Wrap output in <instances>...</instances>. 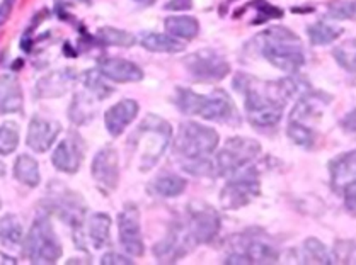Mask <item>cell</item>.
Listing matches in <instances>:
<instances>
[{"label":"cell","mask_w":356,"mask_h":265,"mask_svg":"<svg viewBox=\"0 0 356 265\" xmlns=\"http://www.w3.org/2000/svg\"><path fill=\"white\" fill-rule=\"evenodd\" d=\"M304 82L297 78H282L278 82H261L245 74L234 78L236 90L244 96L245 112L256 128H273L282 121L283 109L298 92Z\"/></svg>","instance_id":"1"},{"label":"cell","mask_w":356,"mask_h":265,"mask_svg":"<svg viewBox=\"0 0 356 265\" xmlns=\"http://www.w3.org/2000/svg\"><path fill=\"white\" fill-rule=\"evenodd\" d=\"M261 55L286 74H297L305 65L302 40L289 28H270L256 37Z\"/></svg>","instance_id":"2"},{"label":"cell","mask_w":356,"mask_h":265,"mask_svg":"<svg viewBox=\"0 0 356 265\" xmlns=\"http://www.w3.org/2000/svg\"><path fill=\"white\" fill-rule=\"evenodd\" d=\"M176 105L181 112L189 116H200L207 121H217L230 126L241 124V116L225 90H215L210 96L196 94L195 90L177 89L176 90Z\"/></svg>","instance_id":"3"},{"label":"cell","mask_w":356,"mask_h":265,"mask_svg":"<svg viewBox=\"0 0 356 265\" xmlns=\"http://www.w3.org/2000/svg\"><path fill=\"white\" fill-rule=\"evenodd\" d=\"M170 138H172V128L162 117L149 114L140 123V126L130 136L128 145L134 148V153L138 158V169L142 172H149L157 165L168 150Z\"/></svg>","instance_id":"4"},{"label":"cell","mask_w":356,"mask_h":265,"mask_svg":"<svg viewBox=\"0 0 356 265\" xmlns=\"http://www.w3.org/2000/svg\"><path fill=\"white\" fill-rule=\"evenodd\" d=\"M220 136L210 126H203L200 123H183L174 139V153L186 160H198L217 150Z\"/></svg>","instance_id":"5"},{"label":"cell","mask_w":356,"mask_h":265,"mask_svg":"<svg viewBox=\"0 0 356 265\" xmlns=\"http://www.w3.org/2000/svg\"><path fill=\"white\" fill-rule=\"evenodd\" d=\"M22 248L24 257L31 264H55L63 253L62 243L47 216L34 219L31 230L24 237Z\"/></svg>","instance_id":"6"},{"label":"cell","mask_w":356,"mask_h":265,"mask_svg":"<svg viewBox=\"0 0 356 265\" xmlns=\"http://www.w3.org/2000/svg\"><path fill=\"white\" fill-rule=\"evenodd\" d=\"M259 153L261 145L256 139L242 138V136L227 139L223 148L218 151L213 160L217 176H234L238 170L251 164L252 160H256Z\"/></svg>","instance_id":"7"},{"label":"cell","mask_w":356,"mask_h":265,"mask_svg":"<svg viewBox=\"0 0 356 265\" xmlns=\"http://www.w3.org/2000/svg\"><path fill=\"white\" fill-rule=\"evenodd\" d=\"M259 192L261 184L256 169L238 170L222 189L220 203L223 210H241L257 198Z\"/></svg>","instance_id":"8"},{"label":"cell","mask_w":356,"mask_h":265,"mask_svg":"<svg viewBox=\"0 0 356 265\" xmlns=\"http://www.w3.org/2000/svg\"><path fill=\"white\" fill-rule=\"evenodd\" d=\"M220 216L208 204H193L189 207L188 233L195 245H204L215 240L220 232Z\"/></svg>","instance_id":"9"},{"label":"cell","mask_w":356,"mask_h":265,"mask_svg":"<svg viewBox=\"0 0 356 265\" xmlns=\"http://www.w3.org/2000/svg\"><path fill=\"white\" fill-rule=\"evenodd\" d=\"M184 67L193 78L202 82H220L230 71V65L213 50H202L189 55Z\"/></svg>","instance_id":"10"},{"label":"cell","mask_w":356,"mask_h":265,"mask_svg":"<svg viewBox=\"0 0 356 265\" xmlns=\"http://www.w3.org/2000/svg\"><path fill=\"white\" fill-rule=\"evenodd\" d=\"M47 204L48 210L53 211L58 218H62L72 228H82V225H84L86 203L77 192H72L68 189L53 191L47 200Z\"/></svg>","instance_id":"11"},{"label":"cell","mask_w":356,"mask_h":265,"mask_svg":"<svg viewBox=\"0 0 356 265\" xmlns=\"http://www.w3.org/2000/svg\"><path fill=\"white\" fill-rule=\"evenodd\" d=\"M86 157V143L75 131H68L65 138L56 145L51 153V164L56 170L65 173H75L81 169Z\"/></svg>","instance_id":"12"},{"label":"cell","mask_w":356,"mask_h":265,"mask_svg":"<svg viewBox=\"0 0 356 265\" xmlns=\"http://www.w3.org/2000/svg\"><path fill=\"white\" fill-rule=\"evenodd\" d=\"M118 234L120 243L124 252L131 257H142L145 252L140 226V213L135 204H127L118 214Z\"/></svg>","instance_id":"13"},{"label":"cell","mask_w":356,"mask_h":265,"mask_svg":"<svg viewBox=\"0 0 356 265\" xmlns=\"http://www.w3.org/2000/svg\"><path fill=\"white\" fill-rule=\"evenodd\" d=\"M94 180L102 191L111 192L118 187L120 182V158L118 151L113 146H104L96 153L90 166Z\"/></svg>","instance_id":"14"},{"label":"cell","mask_w":356,"mask_h":265,"mask_svg":"<svg viewBox=\"0 0 356 265\" xmlns=\"http://www.w3.org/2000/svg\"><path fill=\"white\" fill-rule=\"evenodd\" d=\"M191 245L195 243H193L191 237H189L186 226L177 225L170 230L164 240L155 245L154 255L162 264H176V260L186 255Z\"/></svg>","instance_id":"15"},{"label":"cell","mask_w":356,"mask_h":265,"mask_svg":"<svg viewBox=\"0 0 356 265\" xmlns=\"http://www.w3.org/2000/svg\"><path fill=\"white\" fill-rule=\"evenodd\" d=\"M60 132H62V126H60L58 121H50L36 116L29 123L26 143L36 153H44V151L51 148V145L58 138Z\"/></svg>","instance_id":"16"},{"label":"cell","mask_w":356,"mask_h":265,"mask_svg":"<svg viewBox=\"0 0 356 265\" xmlns=\"http://www.w3.org/2000/svg\"><path fill=\"white\" fill-rule=\"evenodd\" d=\"M138 102L134 99H123L116 102V104L111 105L104 114L106 130H108V132L113 138H118V136L123 135L124 130L134 123L135 117L138 116Z\"/></svg>","instance_id":"17"},{"label":"cell","mask_w":356,"mask_h":265,"mask_svg":"<svg viewBox=\"0 0 356 265\" xmlns=\"http://www.w3.org/2000/svg\"><path fill=\"white\" fill-rule=\"evenodd\" d=\"M280 259L278 250L259 240H251L242 247V250L230 253L225 264H276Z\"/></svg>","instance_id":"18"},{"label":"cell","mask_w":356,"mask_h":265,"mask_svg":"<svg viewBox=\"0 0 356 265\" xmlns=\"http://www.w3.org/2000/svg\"><path fill=\"white\" fill-rule=\"evenodd\" d=\"M99 71L104 78L116 83H134L143 78L142 68L123 58H102L99 62Z\"/></svg>","instance_id":"19"},{"label":"cell","mask_w":356,"mask_h":265,"mask_svg":"<svg viewBox=\"0 0 356 265\" xmlns=\"http://www.w3.org/2000/svg\"><path fill=\"white\" fill-rule=\"evenodd\" d=\"M75 75L70 70H58L47 75L36 83V94L41 99H55L70 89Z\"/></svg>","instance_id":"20"},{"label":"cell","mask_w":356,"mask_h":265,"mask_svg":"<svg viewBox=\"0 0 356 265\" xmlns=\"http://www.w3.org/2000/svg\"><path fill=\"white\" fill-rule=\"evenodd\" d=\"M24 99H22L21 83L14 75L0 77V114L21 112Z\"/></svg>","instance_id":"21"},{"label":"cell","mask_w":356,"mask_h":265,"mask_svg":"<svg viewBox=\"0 0 356 265\" xmlns=\"http://www.w3.org/2000/svg\"><path fill=\"white\" fill-rule=\"evenodd\" d=\"M329 172L334 189L344 187L351 180H356V150L339 155L329 162Z\"/></svg>","instance_id":"22"},{"label":"cell","mask_w":356,"mask_h":265,"mask_svg":"<svg viewBox=\"0 0 356 265\" xmlns=\"http://www.w3.org/2000/svg\"><path fill=\"white\" fill-rule=\"evenodd\" d=\"M109 232H111V218L104 213H96L87 219L86 240L94 248H104L109 243Z\"/></svg>","instance_id":"23"},{"label":"cell","mask_w":356,"mask_h":265,"mask_svg":"<svg viewBox=\"0 0 356 265\" xmlns=\"http://www.w3.org/2000/svg\"><path fill=\"white\" fill-rule=\"evenodd\" d=\"M140 43L145 48L147 51L152 53H169V55H174V53L184 51L183 41L177 40V37L170 36V34L164 33H145L140 37Z\"/></svg>","instance_id":"24"},{"label":"cell","mask_w":356,"mask_h":265,"mask_svg":"<svg viewBox=\"0 0 356 265\" xmlns=\"http://www.w3.org/2000/svg\"><path fill=\"white\" fill-rule=\"evenodd\" d=\"M164 28L170 36L177 40H195L200 33L198 19L191 16H170L165 19Z\"/></svg>","instance_id":"25"},{"label":"cell","mask_w":356,"mask_h":265,"mask_svg":"<svg viewBox=\"0 0 356 265\" xmlns=\"http://www.w3.org/2000/svg\"><path fill=\"white\" fill-rule=\"evenodd\" d=\"M24 241V230L16 214H6L0 218V243L14 250Z\"/></svg>","instance_id":"26"},{"label":"cell","mask_w":356,"mask_h":265,"mask_svg":"<svg viewBox=\"0 0 356 265\" xmlns=\"http://www.w3.org/2000/svg\"><path fill=\"white\" fill-rule=\"evenodd\" d=\"M14 177L21 184L28 185V187H38L41 182V173L36 158L26 153L19 155L16 164H14Z\"/></svg>","instance_id":"27"},{"label":"cell","mask_w":356,"mask_h":265,"mask_svg":"<svg viewBox=\"0 0 356 265\" xmlns=\"http://www.w3.org/2000/svg\"><path fill=\"white\" fill-rule=\"evenodd\" d=\"M307 34H309L310 43L316 44V46H325V44H331L338 40L341 34H343V28L329 24L325 21H317L309 26Z\"/></svg>","instance_id":"28"},{"label":"cell","mask_w":356,"mask_h":265,"mask_svg":"<svg viewBox=\"0 0 356 265\" xmlns=\"http://www.w3.org/2000/svg\"><path fill=\"white\" fill-rule=\"evenodd\" d=\"M188 182L179 176H174V173H165L161 176L159 179H155L152 184V189L162 198H177V196L183 194L186 191Z\"/></svg>","instance_id":"29"},{"label":"cell","mask_w":356,"mask_h":265,"mask_svg":"<svg viewBox=\"0 0 356 265\" xmlns=\"http://www.w3.org/2000/svg\"><path fill=\"white\" fill-rule=\"evenodd\" d=\"M304 262L305 264H334V257L323 241L317 238H307L304 241Z\"/></svg>","instance_id":"30"},{"label":"cell","mask_w":356,"mask_h":265,"mask_svg":"<svg viewBox=\"0 0 356 265\" xmlns=\"http://www.w3.org/2000/svg\"><path fill=\"white\" fill-rule=\"evenodd\" d=\"M97 41L106 46H121V48H130L134 46L136 37L131 33L123 31V29L116 28H101L96 34Z\"/></svg>","instance_id":"31"},{"label":"cell","mask_w":356,"mask_h":265,"mask_svg":"<svg viewBox=\"0 0 356 265\" xmlns=\"http://www.w3.org/2000/svg\"><path fill=\"white\" fill-rule=\"evenodd\" d=\"M82 82H84L86 89L96 97L97 101L106 99L109 94L113 92V89L109 85H106L104 75L99 70H89L82 75Z\"/></svg>","instance_id":"32"},{"label":"cell","mask_w":356,"mask_h":265,"mask_svg":"<svg viewBox=\"0 0 356 265\" xmlns=\"http://www.w3.org/2000/svg\"><path fill=\"white\" fill-rule=\"evenodd\" d=\"M332 56L341 68L350 74H356V40H348L334 48Z\"/></svg>","instance_id":"33"},{"label":"cell","mask_w":356,"mask_h":265,"mask_svg":"<svg viewBox=\"0 0 356 265\" xmlns=\"http://www.w3.org/2000/svg\"><path fill=\"white\" fill-rule=\"evenodd\" d=\"M94 117L92 101L87 99L84 94H75L74 102L70 105V119L75 124H84Z\"/></svg>","instance_id":"34"},{"label":"cell","mask_w":356,"mask_h":265,"mask_svg":"<svg viewBox=\"0 0 356 265\" xmlns=\"http://www.w3.org/2000/svg\"><path fill=\"white\" fill-rule=\"evenodd\" d=\"M19 146V130L16 124L6 123L0 126V155H10Z\"/></svg>","instance_id":"35"},{"label":"cell","mask_w":356,"mask_h":265,"mask_svg":"<svg viewBox=\"0 0 356 265\" xmlns=\"http://www.w3.org/2000/svg\"><path fill=\"white\" fill-rule=\"evenodd\" d=\"M286 135L295 145L302 146V148H310V146L316 143V132H314L312 128L300 126V124L289 123V130H286Z\"/></svg>","instance_id":"36"},{"label":"cell","mask_w":356,"mask_h":265,"mask_svg":"<svg viewBox=\"0 0 356 265\" xmlns=\"http://www.w3.org/2000/svg\"><path fill=\"white\" fill-rule=\"evenodd\" d=\"M327 16L336 21L356 19V0H336L327 6Z\"/></svg>","instance_id":"37"},{"label":"cell","mask_w":356,"mask_h":265,"mask_svg":"<svg viewBox=\"0 0 356 265\" xmlns=\"http://www.w3.org/2000/svg\"><path fill=\"white\" fill-rule=\"evenodd\" d=\"M251 7H254L257 10V17H259L257 21H254V24H261V22L270 21V19L283 17V10L266 2V0H254V2H251Z\"/></svg>","instance_id":"38"},{"label":"cell","mask_w":356,"mask_h":265,"mask_svg":"<svg viewBox=\"0 0 356 265\" xmlns=\"http://www.w3.org/2000/svg\"><path fill=\"white\" fill-rule=\"evenodd\" d=\"M332 257L339 264H356V245L351 241H339Z\"/></svg>","instance_id":"39"},{"label":"cell","mask_w":356,"mask_h":265,"mask_svg":"<svg viewBox=\"0 0 356 265\" xmlns=\"http://www.w3.org/2000/svg\"><path fill=\"white\" fill-rule=\"evenodd\" d=\"M344 192V206L351 214L356 216V180H351L343 187Z\"/></svg>","instance_id":"40"},{"label":"cell","mask_w":356,"mask_h":265,"mask_svg":"<svg viewBox=\"0 0 356 265\" xmlns=\"http://www.w3.org/2000/svg\"><path fill=\"white\" fill-rule=\"evenodd\" d=\"M101 264L102 265H130L134 262H131L130 257L120 255V253H115V252H109V253H106V255H102Z\"/></svg>","instance_id":"41"},{"label":"cell","mask_w":356,"mask_h":265,"mask_svg":"<svg viewBox=\"0 0 356 265\" xmlns=\"http://www.w3.org/2000/svg\"><path fill=\"white\" fill-rule=\"evenodd\" d=\"M14 6H16V0H2L0 2V28L13 16Z\"/></svg>","instance_id":"42"},{"label":"cell","mask_w":356,"mask_h":265,"mask_svg":"<svg viewBox=\"0 0 356 265\" xmlns=\"http://www.w3.org/2000/svg\"><path fill=\"white\" fill-rule=\"evenodd\" d=\"M193 7V0H169L164 6L165 10H174V12H181V10H189Z\"/></svg>","instance_id":"43"},{"label":"cell","mask_w":356,"mask_h":265,"mask_svg":"<svg viewBox=\"0 0 356 265\" xmlns=\"http://www.w3.org/2000/svg\"><path fill=\"white\" fill-rule=\"evenodd\" d=\"M341 128L346 132H353V135H356V109L348 112V114L341 119Z\"/></svg>","instance_id":"44"},{"label":"cell","mask_w":356,"mask_h":265,"mask_svg":"<svg viewBox=\"0 0 356 265\" xmlns=\"http://www.w3.org/2000/svg\"><path fill=\"white\" fill-rule=\"evenodd\" d=\"M138 3H143V6H152L155 0H136Z\"/></svg>","instance_id":"45"},{"label":"cell","mask_w":356,"mask_h":265,"mask_svg":"<svg viewBox=\"0 0 356 265\" xmlns=\"http://www.w3.org/2000/svg\"><path fill=\"white\" fill-rule=\"evenodd\" d=\"M3 172H6V169H3V165L0 164V176H3Z\"/></svg>","instance_id":"46"},{"label":"cell","mask_w":356,"mask_h":265,"mask_svg":"<svg viewBox=\"0 0 356 265\" xmlns=\"http://www.w3.org/2000/svg\"><path fill=\"white\" fill-rule=\"evenodd\" d=\"M0 207H2V199H0Z\"/></svg>","instance_id":"47"},{"label":"cell","mask_w":356,"mask_h":265,"mask_svg":"<svg viewBox=\"0 0 356 265\" xmlns=\"http://www.w3.org/2000/svg\"><path fill=\"white\" fill-rule=\"evenodd\" d=\"M229 2H234V0H229Z\"/></svg>","instance_id":"48"}]
</instances>
